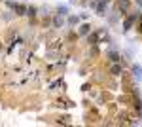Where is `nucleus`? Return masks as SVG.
I'll list each match as a JSON object with an SVG mask.
<instances>
[{"label": "nucleus", "mask_w": 142, "mask_h": 127, "mask_svg": "<svg viewBox=\"0 0 142 127\" xmlns=\"http://www.w3.org/2000/svg\"><path fill=\"white\" fill-rule=\"evenodd\" d=\"M99 2H100V4H102V2H108V0H99Z\"/></svg>", "instance_id": "nucleus-2"}, {"label": "nucleus", "mask_w": 142, "mask_h": 127, "mask_svg": "<svg viewBox=\"0 0 142 127\" xmlns=\"http://www.w3.org/2000/svg\"><path fill=\"white\" fill-rule=\"evenodd\" d=\"M119 6H121V8H123V10H127V6H129V2H127V0H123V2H121Z\"/></svg>", "instance_id": "nucleus-1"}]
</instances>
